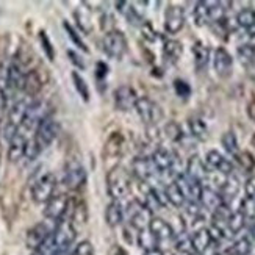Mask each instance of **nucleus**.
Segmentation results:
<instances>
[{
  "mask_svg": "<svg viewBox=\"0 0 255 255\" xmlns=\"http://www.w3.org/2000/svg\"><path fill=\"white\" fill-rule=\"evenodd\" d=\"M131 190V175L121 166H116L107 174V191L113 201H123Z\"/></svg>",
  "mask_w": 255,
  "mask_h": 255,
  "instance_id": "obj_1",
  "label": "nucleus"
},
{
  "mask_svg": "<svg viewBox=\"0 0 255 255\" xmlns=\"http://www.w3.org/2000/svg\"><path fill=\"white\" fill-rule=\"evenodd\" d=\"M47 116H50V110H49V104L46 101H33L30 102L28 108H27V113H25V118L22 121V126L19 127L20 130H24L25 133H30L38 128V126L42 123L44 119Z\"/></svg>",
  "mask_w": 255,
  "mask_h": 255,
  "instance_id": "obj_2",
  "label": "nucleus"
},
{
  "mask_svg": "<svg viewBox=\"0 0 255 255\" xmlns=\"http://www.w3.org/2000/svg\"><path fill=\"white\" fill-rule=\"evenodd\" d=\"M127 38L123 31L112 30L107 31L102 38V49L110 58L121 60L127 52Z\"/></svg>",
  "mask_w": 255,
  "mask_h": 255,
  "instance_id": "obj_3",
  "label": "nucleus"
},
{
  "mask_svg": "<svg viewBox=\"0 0 255 255\" xmlns=\"http://www.w3.org/2000/svg\"><path fill=\"white\" fill-rule=\"evenodd\" d=\"M55 188H57V177L52 172H46L41 175L31 188V197L36 204H47L55 196Z\"/></svg>",
  "mask_w": 255,
  "mask_h": 255,
  "instance_id": "obj_4",
  "label": "nucleus"
},
{
  "mask_svg": "<svg viewBox=\"0 0 255 255\" xmlns=\"http://www.w3.org/2000/svg\"><path fill=\"white\" fill-rule=\"evenodd\" d=\"M135 110H136V113L141 118L142 123L147 124V126H155L163 119L161 107L157 102H153L149 97H139L136 101Z\"/></svg>",
  "mask_w": 255,
  "mask_h": 255,
  "instance_id": "obj_5",
  "label": "nucleus"
},
{
  "mask_svg": "<svg viewBox=\"0 0 255 255\" xmlns=\"http://www.w3.org/2000/svg\"><path fill=\"white\" fill-rule=\"evenodd\" d=\"M75 229L69 219H61L60 223L55 224L52 238L55 241V245L60 249L61 254H66L68 249L72 246V243L75 241Z\"/></svg>",
  "mask_w": 255,
  "mask_h": 255,
  "instance_id": "obj_6",
  "label": "nucleus"
},
{
  "mask_svg": "<svg viewBox=\"0 0 255 255\" xmlns=\"http://www.w3.org/2000/svg\"><path fill=\"white\" fill-rule=\"evenodd\" d=\"M86 183V169L83 164L77 160H72L66 164L64 172H63V185L68 190H80V188Z\"/></svg>",
  "mask_w": 255,
  "mask_h": 255,
  "instance_id": "obj_7",
  "label": "nucleus"
},
{
  "mask_svg": "<svg viewBox=\"0 0 255 255\" xmlns=\"http://www.w3.org/2000/svg\"><path fill=\"white\" fill-rule=\"evenodd\" d=\"M58 133H60V124L52 116H47L38 126V128H36L35 135H33V136H35V139L38 141L41 149L44 150L55 141V138L58 136Z\"/></svg>",
  "mask_w": 255,
  "mask_h": 255,
  "instance_id": "obj_8",
  "label": "nucleus"
},
{
  "mask_svg": "<svg viewBox=\"0 0 255 255\" xmlns=\"http://www.w3.org/2000/svg\"><path fill=\"white\" fill-rule=\"evenodd\" d=\"M69 204H71V201L66 194H55L46 204L44 216H46L49 221H52V223L57 224L61 219H64V215L68 213Z\"/></svg>",
  "mask_w": 255,
  "mask_h": 255,
  "instance_id": "obj_9",
  "label": "nucleus"
},
{
  "mask_svg": "<svg viewBox=\"0 0 255 255\" xmlns=\"http://www.w3.org/2000/svg\"><path fill=\"white\" fill-rule=\"evenodd\" d=\"M185 25V11L179 5H169L164 13V30L169 35H177Z\"/></svg>",
  "mask_w": 255,
  "mask_h": 255,
  "instance_id": "obj_10",
  "label": "nucleus"
},
{
  "mask_svg": "<svg viewBox=\"0 0 255 255\" xmlns=\"http://www.w3.org/2000/svg\"><path fill=\"white\" fill-rule=\"evenodd\" d=\"M115 107L121 112H128V110L135 108L136 105V101H138V96H136V91L133 90L130 85H121L118 86L115 93Z\"/></svg>",
  "mask_w": 255,
  "mask_h": 255,
  "instance_id": "obj_11",
  "label": "nucleus"
},
{
  "mask_svg": "<svg viewBox=\"0 0 255 255\" xmlns=\"http://www.w3.org/2000/svg\"><path fill=\"white\" fill-rule=\"evenodd\" d=\"M155 171L157 172H171L175 168V161H177V155L166 147H157L153 150L152 157H150Z\"/></svg>",
  "mask_w": 255,
  "mask_h": 255,
  "instance_id": "obj_12",
  "label": "nucleus"
},
{
  "mask_svg": "<svg viewBox=\"0 0 255 255\" xmlns=\"http://www.w3.org/2000/svg\"><path fill=\"white\" fill-rule=\"evenodd\" d=\"M55 226H49L46 221H42V223H38L33 226L28 232H27V238H25V243L30 249H38L44 241H46L53 232Z\"/></svg>",
  "mask_w": 255,
  "mask_h": 255,
  "instance_id": "obj_13",
  "label": "nucleus"
},
{
  "mask_svg": "<svg viewBox=\"0 0 255 255\" xmlns=\"http://www.w3.org/2000/svg\"><path fill=\"white\" fill-rule=\"evenodd\" d=\"M213 68L221 79H227L234 71V58L224 47H218L213 55Z\"/></svg>",
  "mask_w": 255,
  "mask_h": 255,
  "instance_id": "obj_14",
  "label": "nucleus"
},
{
  "mask_svg": "<svg viewBox=\"0 0 255 255\" xmlns=\"http://www.w3.org/2000/svg\"><path fill=\"white\" fill-rule=\"evenodd\" d=\"M174 182L180 186L182 193L186 197V202L188 201L199 202V199H201V193H202V188H204L202 183H199L196 180H191L186 174H177Z\"/></svg>",
  "mask_w": 255,
  "mask_h": 255,
  "instance_id": "obj_15",
  "label": "nucleus"
},
{
  "mask_svg": "<svg viewBox=\"0 0 255 255\" xmlns=\"http://www.w3.org/2000/svg\"><path fill=\"white\" fill-rule=\"evenodd\" d=\"M28 139H30L28 133L19 128L17 133L13 136V139L9 141V146H8V160L11 163H16L22 157H25V147H27Z\"/></svg>",
  "mask_w": 255,
  "mask_h": 255,
  "instance_id": "obj_16",
  "label": "nucleus"
},
{
  "mask_svg": "<svg viewBox=\"0 0 255 255\" xmlns=\"http://www.w3.org/2000/svg\"><path fill=\"white\" fill-rule=\"evenodd\" d=\"M25 77H27V72L24 71V66L16 60L11 61V64L6 69V85H8V88H11L13 91H24Z\"/></svg>",
  "mask_w": 255,
  "mask_h": 255,
  "instance_id": "obj_17",
  "label": "nucleus"
},
{
  "mask_svg": "<svg viewBox=\"0 0 255 255\" xmlns=\"http://www.w3.org/2000/svg\"><path fill=\"white\" fill-rule=\"evenodd\" d=\"M205 164L208 168H212L215 171H218L223 175H232L234 174V164L232 161H229L223 153L218 150H208L205 155Z\"/></svg>",
  "mask_w": 255,
  "mask_h": 255,
  "instance_id": "obj_18",
  "label": "nucleus"
},
{
  "mask_svg": "<svg viewBox=\"0 0 255 255\" xmlns=\"http://www.w3.org/2000/svg\"><path fill=\"white\" fill-rule=\"evenodd\" d=\"M185 174L190 177L191 180L204 183L208 179V168H207L205 161H202L201 158L197 157V155H193V157H190L186 161Z\"/></svg>",
  "mask_w": 255,
  "mask_h": 255,
  "instance_id": "obj_19",
  "label": "nucleus"
},
{
  "mask_svg": "<svg viewBox=\"0 0 255 255\" xmlns=\"http://www.w3.org/2000/svg\"><path fill=\"white\" fill-rule=\"evenodd\" d=\"M191 241H193L194 252L201 254V255H207V252L212 248H215V245H216L208 229H197L191 235Z\"/></svg>",
  "mask_w": 255,
  "mask_h": 255,
  "instance_id": "obj_20",
  "label": "nucleus"
},
{
  "mask_svg": "<svg viewBox=\"0 0 255 255\" xmlns=\"http://www.w3.org/2000/svg\"><path fill=\"white\" fill-rule=\"evenodd\" d=\"M131 171H133V175H135L136 179L141 180V182L150 180V177L153 175V172H157V171H155V166H153L152 160L149 157H138V158L133 160Z\"/></svg>",
  "mask_w": 255,
  "mask_h": 255,
  "instance_id": "obj_21",
  "label": "nucleus"
},
{
  "mask_svg": "<svg viewBox=\"0 0 255 255\" xmlns=\"http://www.w3.org/2000/svg\"><path fill=\"white\" fill-rule=\"evenodd\" d=\"M149 230L153 234V237L158 240V243L169 241V240L175 238L172 226L168 223V221H164L163 218H152L150 224H149Z\"/></svg>",
  "mask_w": 255,
  "mask_h": 255,
  "instance_id": "obj_22",
  "label": "nucleus"
},
{
  "mask_svg": "<svg viewBox=\"0 0 255 255\" xmlns=\"http://www.w3.org/2000/svg\"><path fill=\"white\" fill-rule=\"evenodd\" d=\"M199 204H201L204 208H207L208 212L215 213L216 210L221 205H224L226 202L219 191L213 190V188H210V186H204L202 193H201V199H199Z\"/></svg>",
  "mask_w": 255,
  "mask_h": 255,
  "instance_id": "obj_23",
  "label": "nucleus"
},
{
  "mask_svg": "<svg viewBox=\"0 0 255 255\" xmlns=\"http://www.w3.org/2000/svg\"><path fill=\"white\" fill-rule=\"evenodd\" d=\"M126 208L121 204V201H112L105 208V221L110 227H118L124 223Z\"/></svg>",
  "mask_w": 255,
  "mask_h": 255,
  "instance_id": "obj_24",
  "label": "nucleus"
},
{
  "mask_svg": "<svg viewBox=\"0 0 255 255\" xmlns=\"http://www.w3.org/2000/svg\"><path fill=\"white\" fill-rule=\"evenodd\" d=\"M164 199L175 208H182L186 204V197L175 182H171L164 186Z\"/></svg>",
  "mask_w": 255,
  "mask_h": 255,
  "instance_id": "obj_25",
  "label": "nucleus"
},
{
  "mask_svg": "<svg viewBox=\"0 0 255 255\" xmlns=\"http://www.w3.org/2000/svg\"><path fill=\"white\" fill-rule=\"evenodd\" d=\"M152 212L149 208H146V207H141L138 212H135L133 213L130 218H128V221H130V226L135 229V230H144V229H149V224H150V221H152Z\"/></svg>",
  "mask_w": 255,
  "mask_h": 255,
  "instance_id": "obj_26",
  "label": "nucleus"
},
{
  "mask_svg": "<svg viewBox=\"0 0 255 255\" xmlns=\"http://www.w3.org/2000/svg\"><path fill=\"white\" fill-rule=\"evenodd\" d=\"M183 53V46L175 39H168L164 41L163 46V58L166 63H177L180 60Z\"/></svg>",
  "mask_w": 255,
  "mask_h": 255,
  "instance_id": "obj_27",
  "label": "nucleus"
},
{
  "mask_svg": "<svg viewBox=\"0 0 255 255\" xmlns=\"http://www.w3.org/2000/svg\"><path fill=\"white\" fill-rule=\"evenodd\" d=\"M74 17L77 20V25H79V28L85 33V35H90V33L93 31V20H91L90 9H86L85 5L82 8H77L74 11Z\"/></svg>",
  "mask_w": 255,
  "mask_h": 255,
  "instance_id": "obj_28",
  "label": "nucleus"
},
{
  "mask_svg": "<svg viewBox=\"0 0 255 255\" xmlns=\"http://www.w3.org/2000/svg\"><path fill=\"white\" fill-rule=\"evenodd\" d=\"M188 127H190L191 136L196 138L197 141H207L208 139V127L201 118H190L188 121Z\"/></svg>",
  "mask_w": 255,
  "mask_h": 255,
  "instance_id": "obj_29",
  "label": "nucleus"
},
{
  "mask_svg": "<svg viewBox=\"0 0 255 255\" xmlns=\"http://www.w3.org/2000/svg\"><path fill=\"white\" fill-rule=\"evenodd\" d=\"M42 79L38 71H30L27 72V77H25V85H24V93L27 96H36L41 88H42Z\"/></svg>",
  "mask_w": 255,
  "mask_h": 255,
  "instance_id": "obj_30",
  "label": "nucleus"
},
{
  "mask_svg": "<svg viewBox=\"0 0 255 255\" xmlns=\"http://www.w3.org/2000/svg\"><path fill=\"white\" fill-rule=\"evenodd\" d=\"M237 57H238V61L245 66V68H252L255 64V47L251 46L249 42H245L241 44V46L237 49Z\"/></svg>",
  "mask_w": 255,
  "mask_h": 255,
  "instance_id": "obj_31",
  "label": "nucleus"
},
{
  "mask_svg": "<svg viewBox=\"0 0 255 255\" xmlns=\"http://www.w3.org/2000/svg\"><path fill=\"white\" fill-rule=\"evenodd\" d=\"M193 55H194V64L199 71L207 68L210 60V49L202 42H196L193 46Z\"/></svg>",
  "mask_w": 255,
  "mask_h": 255,
  "instance_id": "obj_32",
  "label": "nucleus"
},
{
  "mask_svg": "<svg viewBox=\"0 0 255 255\" xmlns=\"http://www.w3.org/2000/svg\"><path fill=\"white\" fill-rule=\"evenodd\" d=\"M246 223H248V219H246L245 215L240 212V210H235V212H232V215L227 219V229L230 232V235L234 237V235L240 234V232L246 227Z\"/></svg>",
  "mask_w": 255,
  "mask_h": 255,
  "instance_id": "obj_33",
  "label": "nucleus"
},
{
  "mask_svg": "<svg viewBox=\"0 0 255 255\" xmlns=\"http://www.w3.org/2000/svg\"><path fill=\"white\" fill-rule=\"evenodd\" d=\"M123 149H124V138L121 133L116 131L107 139L105 153H108V157H118V155L123 153Z\"/></svg>",
  "mask_w": 255,
  "mask_h": 255,
  "instance_id": "obj_34",
  "label": "nucleus"
},
{
  "mask_svg": "<svg viewBox=\"0 0 255 255\" xmlns=\"http://www.w3.org/2000/svg\"><path fill=\"white\" fill-rule=\"evenodd\" d=\"M193 17L197 27H204L210 24V2H197L194 6Z\"/></svg>",
  "mask_w": 255,
  "mask_h": 255,
  "instance_id": "obj_35",
  "label": "nucleus"
},
{
  "mask_svg": "<svg viewBox=\"0 0 255 255\" xmlns=\"http://www.w3.org/2000/svg\"><path fill=\"white\" fill-rule=\"evenodd\" d=\"M136 241H138V246L141 249H144V251L158 248V240L153 237V234H152L149 229L139 230L138 232V237H136Z\"/></svg>",
  "mask_w": 255,
  "mask_h": 255,
  "instance_id": "obj_36",
  "label": "nucleus"
},
{
  "mask_svg": "<svg viewBox=\"0 0 255 255\" xmlns=\"http://www.w3.org/2000/svg\"><path fill=\"white\" fill-rule=\"evenodd\" d=\"M238 27L245 28L246 31L255 27V9L252 8H243L237 16Z\"/></svg>",
  "mask_w": 255,
  "mask_h": 255,
  "instance_id": "obj_37",
  "label": "nucleus"
},
{
  "mask_svg": "<svg viewBox=\"0 0 255 255\" xmlns=\"http://www.w3.org/2000/svg\"><path fill=\"white\" fill-rule=\"evenodd\" d=\"M252 251V241L249 237H243L235 241L227 251V255H249Z\"/></svg>",
  "mask_w": 255,
  "mask_h": 255,
  "instance_id": "obj_38",
  "label": "nucleus"
},
{
  "mask_svg": "<svg viewBox=\"0 0 255 255\" xmlns=\"http://www.w3.org/2000/svg\"><path fill=\"white\" fill-rule=\"evenodd\" d=\"M174 246L175 249L182 252V254H186V255H191L194 252V248H193V241H191V235L185 234V232H182V234L179 237L174 238Z\"/></svg>",
  "mask_w": 255,
  "mask_h": 255,
  "instance_id": "obj_39",
  "label": "nucleus"
},
{
  "mask_svg": "<svg viewBox=\"0 0 255 255\" xmlns=\"http://www.w3.org/2000/svg\"><path fill=\"white\" fill-rule=\"evenodd\" d=\"M221 144H223V147L226 149L227 153L230 155H235L240 152V146H238V138L234 131H226L223 136H221Z\"/></svg>",
  "mask_w": 255,
  "mask_h": 255,
  "instance_id": "obj_40",
  "label": "nucleus"
},
{
  "mask_svg": "<svg viewBox=\"0 0 255 255\" xmlns=\"http://www.w3.org/2000/svg\"><path fill=\"white\" fill-rule=\"evenodd\" d=\"M235 160L240 164V168L246 172H252L255 169V158L249 150H240L235 155Z\"/></svg>",
  "mask_w": 255,
  "mask_h": 255,
  "instance_id": "obj_41",
  "label": "nucleus"
},
{
  "mask_svg": "<svg viewBox=\"0 0 255 255\" xmlns=\"http://www.w3.org/2000/svg\"><path fill=\"white\" fill-rule=\"evenodd\" d=\"M71 77H72V82H74L77 93L80 94V97L83 99L85 102H88V101H90V88H88V83L85 82L83 77L79 72H75V71L71 74Z\"/></svg>",
  "mask_w": 255,
  "mask_h": 255,
  "instance_id": "obj_42",
  "label": "nucleus"
},
{
  "mask_svg": "<svg viewBox=\"0 0 255 255\" xmlns=\"http://www.w3.org/2000/svg\"><path fill=\"white\" fill-rule=\"evenodd\" d=\"M52 234H53V232H52ZM31 255H64V254L60 252V249L57 248V245H55V241H53V238L50 235L38 249L33 251Z\"/></svg>",
  "mask_w": 255,
  "mask_h": 255,
  "instance_id": "obj_43",
  "label": "nucleus"
},
{
  "mask_svg": "<svg viewBox=\"0 0 255 255\" xmlns=\"http://www.w3.org/2000/svg\"><path fill=\"white\" fill-rule=\"evenodd\" d=\"M240 212L246 216L248 221H255V199L245 197L240 204Z\"/></svg>",
  "mask_w": 255,
  "mask_h": 255,
  "instance_id": "obj_44",
  "label": "nucleus"
},
{
  "mask_svg": "<svg viewBox=\"0 0 255 255\" xmlns=\"http://www.w3.org/2000/svg\"><path fill=\"white\" fill-rule=\"evenodd\" d=\"M164 133H166V136H168L171 141L174 142H179L183 139V130L182 127L177 124V123H169V124H166L164 127Z\"/></svg>",
  "mask_w": 255,
  "mask_h": 255,
  "instance_id": "obj_45",
  "label": "nucleus"
},
{
  "mask_svg": "<svg viewBox=\"0 0 255 255\" xmlns=\"http://www.w3.org/2000/svg\"><path fill=\"white\" fill-rule=\"evenodd\" d=\"M42 152L41 146L38 144V141L35 139V136H31L27 142V147H25V157L28 161H33V160H36L39 157V153Z\"/></svg>",
  "mask_w": 255,
  "mask_h": 255,
  "instance_id": "obj_46",
  "label": "nucleus"
},
{
  "mask_svg": "<svg viewBox=\"0 0 255 255\" xmlns=\"http://www.w3.org/2000/svg\"><path fill=\"white\" fill-rule=\"evenodd\" d=\"M63 27H64V30L66 31H68V36L71 38V41L75 44V46L77 47H79V49H82L83 52H88V47H86V44L83 42V39L80 38V35H79V33H77L75 31V28L69 24V22H64V24H63Z\"/></svg>",
  "mask_w": 255,
  "mask_h": 255,
  "instance_id": "obj_47",
  "label": "nucleus"
},
{
  "mask_svg": "<svg viewBox=\"0 0 255 255\" xmlns=\"http://www.w3.org/2000/svg\"><path fill=\"white\" fill-rule=\"evenodd\" d=\"M174 91L180 99H188L191 96V86H190V83L182 80V79H175L174 80Z\"/></svg>",
  "mask_w": 255,
  "mask_h": 255,
  "instance_id": "obj_48",
  "label": "nucleus"
},
{
  "mask_svg": "<svg viewBox=\"0 0 255 255\" xmlns=\"http://www.w3.org/2000/svg\"><path fill=\"white\" fill-rule=\"evenodd\" d=\"M39 41L42 44V50H44V53H46V57L50 61H53L55 60V50H53V46H52V42H50L46 31H39Z\"/></svg>",
  "mask_w": 255,
  "mask_h": 255,
  "instance_id": "obj_49",
  "label": "nucleus"
},
{
  "mask_svg": "<svg viewBox=\"0 0 255 255\" xmlns=\"http://www.w3.org/2000/svg\"><path fill=\"white\" fill-rule=\"evenodd\" d=\"M72 255H94V248L90 241H82L75 246Z\"/></svg>",
  "mask_w": 255,
  "mask_h": 255,
  "instance_id": "obj_50",
  "label": "nucleus"
},
{
  "mask_svg": "<svg viewBox=\"0 0 255 255\" xmlns=\"http://www.w3.org/2000/svg\"><path fill=\"white\" fill-rule=\"evenodd\" d=\"M68 57H69L71 63L75 66V68H79V69H85V68H86L85 60H83V58H82L80 55L77 53V52H74V50H68Z\"/></svg>",
  "mask_w": 255,
  "mask_h": 255,
  "instance_id": "obj_51",
  "label": "nucleus"
},
{
  "mask_svg": "<svg viewBox=\"0 0 255 255\" xmlns=\"http://www.w3.org/2000/svg\"><path fill=\"white\" fill-rule=\"evenodd\" d=\"M201 204L199 202H194V201H188L186 202V212H188V215H191V216H194V218H199L201 216Z\"/></svg>",
  "mask_w": 255,
  "mask_h": 255,
  "instance_id": "obj_52",
  "label": "nucleus"
},
{
  "mask_svg": "<svg viewBox=\"0 0 255 255\" xmlns=\"http://www.w3.org/2000/svg\"><path fill=\"white\" fill-rule=\"evenodd\" d=\"M245 193H246V197H252L255 199V175L249 177L245 183Z\"/></svg>",
  "mask_w": 255,
  "mask_h": 255,
  "instance_id": "obj_53",
  "label": "nucleus"
},
{
  "mask_svg": "<svg viewBox=\"0 0 255 255\" xmlns=\"http://www.w3.org/2000/svg\"><path fill=\"white\" fill-rule=\"evenodd\" d=\"M107 75H108V66L104 61H99L96 66V77L99 80H104Z\"/></svg>",
  "mask_w": 255,
  "mask_h": 255,
  "instance_id": "obj_54",
  "label": "nucleus"
},
{
  "mask_svg": "<svg viewBox=\"0 0 255 255\" xmlns=\"http://www.w3.org/2000/svg\"><path fill=\"white\" fill-rule=\"evenodd\" d=\"M5 105H6V93H5V90H3V88L0 86V113L3 112Z\"/></svg>",
  "mask_w": 255,
  "mask_h": 255,
  "instance_id": "obj_55",
  "label": "nucleus"
},
{
  "mask_svg": "<svg viewBox=\"0 0 255 255\" xmlns=\"http://www.w3.org/2000/svg\"><path fill=\"white\" fill-rule=\"evenodd\" d=\"M248 116H249V119L251 121H254L255 123V101H252V102H249V105H248Z\"/></svg>",
  "mask_w": 255,
  "mask_h": 255,
  "instance_id": "obj_56",
  "label": "nucleus"
},
{
  "mask_svg": "<svg viewBox=\"0 0 255 255\" xmlns=\"http://www.w3.org/2000/svg\"><path fill=\"white\" fill-rule=\"evenodd\" d=\"M142 255H164L163 254V251L161 249H158V248H155V249H149V251H144V254Z\"/></svg>",
  "mask_w": 255,
  "mask_h": 255,
  "instance_id": "obj_57",
  "label": "nucleus"
},
{
  "mask_svg": "<svg viewBox=\"0 0 255 255\" xmlns=\"http://www.w3.org/2000/svg\"><path fill=\"white\" fill-rule=\"evenodd\" d=\"M252 142H254V146H255V135H254V138H252Z\"/></svg>",
  "mask_w": 255,
  "mask_h": 255,
  "instance_id": "obj_58",
  "label": "nucleus"
},
{
  "mask_svg": "<svg viewBox=\"0 0 255 255\" xmlns=\"http://www.w3.org/2000/svg\"><path fill=\"white\" fill-rule=\"evenodd\" d=\"M118 255H124L123 252H121V251H118Z\"/></svg>",
  "mask_w": 255,
  "mask_h": 255,
  "instance_id": "obj_59",
  "label": "nucleus"
},
{
  "mask_svg": "<svg viewBox=\"0 0 255 255\" xmlns=\"http://www.w3.org/2000/svg\"><path fill=\"white\" fill-rule=\"evenodd\" d=\"M213 255H223V254H218V252H215V254H213Z\"/></svg>",
  "mask_w": 255,
  "mask_h": 255,
  "instance_id": "obj_60",
  "label": "nucleus"
}]
</instances>
